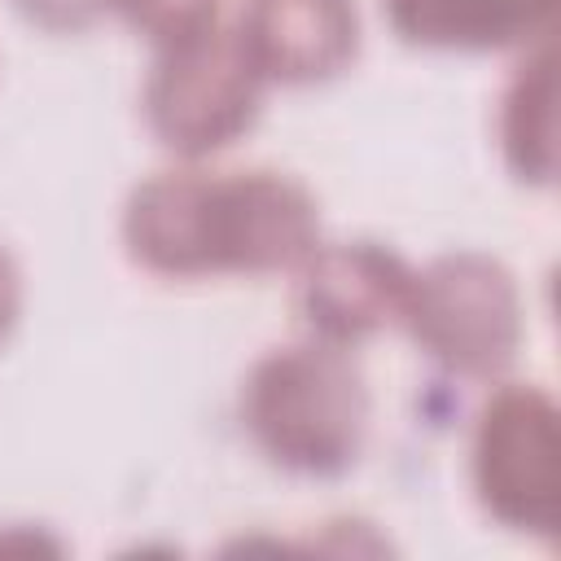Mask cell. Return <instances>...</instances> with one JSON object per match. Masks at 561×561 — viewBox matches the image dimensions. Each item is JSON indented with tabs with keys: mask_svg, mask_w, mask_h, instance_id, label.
<instances>
[{
	"mask_svg": "<svg viewBox=\"0 0 561 561\" xmlns=\"http://www.w3.org/2000/svg\"><path fill=\"white\" fill-rule=\"evenodd\" d=\"M267 79L250 61L237 31L219 22L158 48L145 83V123L175 158H210L228 149L259 114Z\"/></svg>",
	"mask_w": 561,
	"mask_h": 561,
	"instance_id": "4",
	"label": "cell"
},
{
	"mask_svg": "<svg viewBox=\"0 0 561 561\" xmlns=\"http://www.w3.org/2000/svg\"><path fill=\"white\" fill-rule=\"evenodd\" d=\"M215 4L219 0H114V9L127 18V26L149 35L158 48L215 26Z\"/></svg>",
	"mask_w": 561,
	"mask_h": 561,
	"instance_id": "10",
	"label": "cell"
},
{
	"mask_svg": "<svg viewBox=\"0 0 561 561\" xmlns=\"http://www.w3.org/2000/svg\"><path fill=\"white\" fill-rule=\"evenodd\" d=\"M399 324L456 377L491 381L522 346V294L513 272L478 250L438 254L412 272Z\"/></svg>",
	"mask_w": 561,
	"mask_h": 561,
	"instance_id": "3",
	"label": "cell"
},
{
	"mask_svg": "<svg viewBox=\"0 0 561 561\" xmlns=\"http://www.w3.org/2000/svg\"><path fill=\"white\" fill-rule=\"evenodd\" d=\"M473 491L482 508L522 535H557L561 438L557 403L539 386H500L473 425Z\"/></svg>",
	"mask_w": 561,
	"mask_h": 561,
	"instance_id": "5",
	"label": "cell"
},
{
	"mask_svg": "<svg viewBox=\"0 0 561 561\" xmlns=\"http://www.w3.org/2000/svg\"><path fill=\"white\" fill-rule=\"evenodd\" d=\"M31 26L39 31H53V35H75V31H88L92 22H101L114 0H9Z\"/></svg>",
	"mask_w": 561,
	"mask_h": 561,
	"instance_id": "11",
	"label": "cell"
},
{
	"mask_svg": "<svg viewBox=\"0 0 561 561\" xmlns=\"http://www.w3.org/2000/svg\"><path fill=\"white\" fill-rule=\"evenodd\" d=\"M552 39H539L500 101V149L522 184H552L557 175V70Z\"/></svg>",
	"mask_w": 561,
	"mask_h": 561,
	"instance_id": "9",
	"label": "cell"
},
{
	"mask_svg": "<svg viewBox=\"0 0 561 561\" xmlns=\"http://www.w3.org/2000/svg\"><path fill=\"white\" fill-rule=\"evenodd\" d=\"M403 44L438 53H500L548 39L557 0H386Z\"/></svg>",
	"mask_w": 561,
	"mask_h": 561,
	"instance_id": "8",
	"label": "cell"
},
{
	"mask_svg": "<svg viewBox=\"0 0 561 561\" xmlns=\"http://www.w3.org/2000/svg\"><path fill=\"white\" fill-rule=\"evenodd\" d=\"M298 272H302L298 298L311 337L337 346H351L386 324H399L412 285V267L377 241L316 245V254Z\"/></svg>",
	"mask_w": 561,
	"mask_h": 561,
	"instance_id": "6",
	"label": "cell"
},
{
	"mask_svg": "<svg viewBox=\"0 0 561 561\" xmlns=\"http://www.w3.org/2000/svg\"><path fill=\"white\" fill-rule=\"evenodd\" d=\"M241 421L276 469L337 478L359 460L368 434V390L346 346L307 337L267 351L250 368Z\"/></svg>",
	"mask_w": 561,
	"mask_h": 561,
	"instance_id": "2",
	"label": "cell"
},
{
	"mask_svg": "<svg viewBox=\"0 0 561 561\" xmlns=\"http://www.w3.org/2000/svg\"><path fill=\"white\" fill-rule=\"evenodd\" d=\"M237 35L267 83H320L351 66L359 18L351 0H245Z\"/></svg>",
	"mask_w": 561,
	"mask_h": 561,
	"instance_id": "7",
	"label": "cell"
},
{
	"mask_svg": "<svg viewBox=\"0 0 561 561\" xmlns=\"http://www.w3.org/2000/svg\"><path fill=\"white\" fill-rule=\"evenodd\" d=\"M127 254L153 276L294 272L320 245L316 197L280 171H162L123 206Z\"/></svg>",
	"mask_w": 561,
	"mask_h": 561,
	"instance_id": "1",
	"label": "cell"
},
{
	"mask_svg": "<svg viewBox=\"0 0 561 561\" xmlns=\"http://www.w3.org/2000/svg\"><path fill=\"white\" fill-rule=\"evenodd\" d=\"M18 311H22V276H18V263L9 259V250H0V342L18 324Z\"/></svg>",
	"mask_w": 561,
	"mask_h": 561,
	"instance_id": "12",
	"label": "cell"
}]
</instances>
